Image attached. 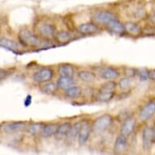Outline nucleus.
Wrapping results in <instances>:
<instances>
[{
  "instance_id": "7c9ffc66",
  "label": "nucleus",
  "mask_w": 155,
  "mask_h": 155,
  "mask_svg": "<svg viewBox=\"0 0 155 155\" xmlns=\"http://www.w3.org/2000/svg\"><path fill=\"white\" fill-rule=\"evenodd\" d=\"M138 69H136L134 68H130V67H125L124 68V73L127 77L129 78H133L137 75Z\"/></svg>"
},
{
  "instance_id": "aec40b11",
  "label": "nucleus",
  "mask_w": 155,
  "mask_h": 155,
  "mask_svg": "<svg viewBox=\"0 0 155 155\" xmlns=\"http://www.w3.org/2000/svg\"><path fill=\"white\" fill-rule=\"evenodd\" d=\"M57 85L59 87V89L62 90H66L71 86L74 85L75 81H74L72 76H59V77L57 79Z\"/></svg>"
},
{
  "instance_id": "39448f33",
  "label": "nucleus",
  "mask_w": 155,
  "mask_h": 155,
  "mask_svg": "<svg viewBox=\"0 0 155 155\" xmlns=\"http://www.w3.org/2000/svg\"><path fill=\"white\" fill-rule=\"evenodd\" d=\"M142 145L145 150H150L155 141V128L147 126L142 131Z\"/></svg>"
},
{
  "instance_id": "72a5a7b5",
  "label": "nucleus",
  "mask_w": 155,
  "mask_h": 155,
  "mask_svg": "<svg viewBox=\"0 0 155 155\" xmlns=\"http://www.w3.org/2000/svg\"><path fill=\"white\" fill-rule=\"evenodd\" d=\"M150 21H151V22H152L153 25H155V15H153L152 17L150 18Z\"/></svg>"
},
{
  "instance_id": "1a4fd4ad",
  "label": "nucleus",
  "mask_w": 155,
  "mask_h": 155,
  "mask_svg": "<svg viewBox=\"0 0 155 155\" xmlns=\"http://www.w3.org/2000/svg\"><path fill=\"white\" fill-rule=\"evenodd\" d=\"M92 126H90L89 123L86 121H83L81 124V127L79 132V135H78V143L80 145H84L87 143V141L89 140V137H90V133L92 131Z\"/></svg>"
},
{
  "instance_id": "ddd939ff",
  "label": "nucleus",
  "mask_w": 155,
  "mask_h": 155,
  "mask_svg": "<svg viewBox=\"0 0 155 155\" xmlns=\"http://www.w3.org/2000/svg\"><path fill=\"white\" fill-rule=\"evenodd\" d=\"M71 124L69 122H65L63 124L58 125L57 130H56L55 134H54V138L57 140H62L65 139L67 137V135L68 133L69 130L71 127Z\"/></svg>"
},
{
  "instance_id": "4468645a",
  "label": "nucleus",
  "mask_w": 155,
  "mask_h": 155,
  "mask_svg": "<svg viewBox=\"0 0 155 155\" xmlns=\"http://www.w3.org/2000/svg\"><path fill=\"white\" fill-rule=\"evenodd\" d=\"M77 78L83 83L91 84L97 79V75L95 72L88 70H81L77 72Z\"/></svg>"
},
{
  "instance_id": "4be33fe9",
  "label": "nucleus",
  "mask_w": 155,
  "mask_h": 155,
  "mask_svg": "<svg viewBox=\"0 0 155 155\" xmlns=\"http://www.w3.org/2000/svg\"><path fill=\"white\" fill-rule=\"evenodd\" d=\"M114 95H115L114 91L107 92L99 89L95 94V100L98 102H108L114 98Z\"/></svg>"
},
{
  "instance_id": "f3484780",
  "label": "nucleus",
  "mask_w": 155,
  "mask_h": 155,
  "mask_svg": "<svg viewBox=\"0 0 155 155\" xmlns=\"http://www.w3.org/2000/svg\"><path fill=\"white\" fill-rule=\"evenodd\" d=\"M99 30V27L94 22H87L81 24L77 27V31L82 34H91Z\"/></svg>"
},
{
  "instance_id": "9d476101",
  "label": "nucleus",
  "mask_w": 155,
  "mask_h": 155,
  "mask_svg": "<svg viewBox=\"0 0 155 155\" xmlns=\"http://www.w3.org/2000/svg\"><path fill=\"white\" fill-rule=\"evenodd\" d=\"M136 124H137L136 119L133 116H130L124 121H123L120 127V133L125 135L126 137H129L134 132Z\"/></svg>"
},
{
  "instance_id": "2f4dec72",
  "label": "nucleus",
  "mask_w": 155,
  "mask_h": 155,
  "mask_svg": "<svg viewBox=\"0 0 155 155\" xmlns=\"http://www.w3.org/2000/svg\"><path fill=\"white\" fill-rule=\"evenodd\" d=\"M32 99H33V97H32V95L28 94V95L26 96L25 98V101H24V105H25V107H29V106L31 105V103H32Z\"/></svg>"
},
{
  "instance_id": "f03ea898",
  "label": "nucleus",
  "mask_w": 155,
  "mask_h": 155,
  "mask_svg": "<svg viewBox=\"0 0 155 155\" xmlns=\"http://www.w3.org/2000/svg\"><path fill=\"white\" fill-rule=\"evenodd\" d=\"M112 122L113 117L110 114H102L94 120L92 124V129L95 133H102L109 128Z\"/></svg>"
},
{
  "instance_id": "bb28decb",
  "label": "nucleus",
  "mask_w": 155,
  "mask_h": 155,
  "mask_svg": "<svg viewBox=\"0 0 155 155\" xmlns=\"http://www.w3.org/2000/svg\"><path fill=\"white\" fill-rule=\"evenodd\" d=\"M43 125L42 123L40 122L32 123L28 125V127L26 128V132L30 135H37L38 133H41Z\"/></svg>"
},
{
  "instance_id": "a878e982",
  "label": "nucleus",
  "mask_w": 155,
  "mask_h": 155,
  "mask_svg": "<svg viewBox=\"0 0 155 155\" xmlns=\"http://www.w3.org/2000/svg\"><path fill=\"white\" fill-rule=\"evenodd\" d=\"M54 38H55L56 41L59 42V44H66L71 40V33H68V32L62 30L56 33V35Z\"/></svg>"
},
{
  "instance_id": "5701e85b",
  "label": "nucleus",
  "mask_w": 155,
  "mask_h": 155,
  "mask_svg": "<svg viewBox=\"0 0 155 155\" xmlns=\"http://www.w3.org/2000/svg\"><path fill=\"white\" fill-rule=\"evenodd\" d=\"M57 127H58V124H52V123L45 124L41 129V137L44 138H49L52 136H54Z\"/></svg>"
},
{
  "instance_id": "2eb2a0df",
  "label": "nucleus",
  "mask_w": 155,
  "mask_h": 155,
  "mask_svg": "<svg viewBox=\"0 0 155 155\" xmlns=\"http://www.w3.org/2000/svg\"><path fill=\"white\" fill-rule=\"evenodd\" d=\"M107 27L111 33L117 34V35H123L126 32L124 25L121 23L118 19H115L111 22H110L107 25Z\"/></svg>"
},
{
  "instance_id": "cd10ccee",
  "label": "nucleus",
  "mask_w": 155,
  "mask_h": 155,
  "mask_svg": "<svg viewBox=\"0 0 155 155\" xmlns=\"http://www.w3.org/2000/svg\"><path fill=\"white\" fill-rule=\"evenodd\" d=\"M117 87V83L113 81V80H108L107 81L101 84L100 87V90L102 91H107V92H112L114 91Z\"/></svg>"
},
{
  "instance_id": "7ed1b4c3",
  "label": "nucleus",
  "mask_w": 155,
  "mask_h": 155,
  "mask_svg": "<svg viewBox=\"0 0 155 155\" xmlns=\"http://www.w3.org/2000/svg\"><path fill=\"white\" fill-rule=\"evenodd\" d=\"M54 70L49 67H43L36 71L33 75V80L36 83L43 84L51 81L54 77Z\"/></svg>"
},
{
  "instance_id": "423d86ee",
  "label": "nucleus",
  "mask_w": 155,
  "mask_h": 155,
  "mask_svg": "<svg viewBox=\"0 0 155 155\" xmlns=\"http://www.w3.org/2000/svg\"><path fill=\"white\" fill-rule=\"evenodd\" d=\"M93 19L96 23L107 26L110 22H111L112 21H114L117 18H116V15L111 12H109V11H99V12H97L94 14Z\"/></svg>"
},
{
  "instance_id": "dca6fc26",
  "label": "nucleus",
  "mask_w": 155,
  "mask_h": 155,
  "mask_svg": "<svg viewBox=\"0 0 155 155\" xmlns=\"http://www.w3.org/2000/svg\"><path fill=\"white\" fill-rule=\"evenodd\" d=\"M0 46H2L3 48L10 51L13 52L14 54H20V51H19V44L16 41L8 39L6 38H2L0 40Z\"/></svg>"
},
{
  "instance_id": "c756f323",
  "label": "nucleus",
  "mask_w": 155,
  "mask_h": 155,
  "mask_svg": "<svg viewBox=\"0 0 155 155\" xmlns=\"http://www.w3.org/2000/svg\"><path fill=\"white\" fill-rule=\"evenodd\" d=\"M149 71L150 70L145 68H142L138 69L137 76H139V79L140 81H146L148 80H150L149 77Z\"/></svg>"
},
{
  "instance_id": "a211bd4d",
  "label": "nucleus",
  "mask_w": 155,
  "mask_h": 155,
  "mask_svg": "<svg viewBox=\"0 0 155 155\" xmlns=\"http://www.w3.org/2000/svg\"><path fill=\"white\" fill-rule=\"evenodd\" d=\"M75 72H76V68L71 64L63 63V64H59L58 66V74L59 76L73 77Z\"/></svg>"
},
{
  "instance_id": "9b49d317",
  "label": "nucleus",
  "mask_w": 155,
  "mask_h": 155,
  "mask_svg": "<svg viewBox=\"0 0 155 155\" xmlns=\"http://www.w3.org/2000/svg\"><path fill=\"white\" fill-rule=\"evenodd\" d=\"M120 73L117 68H115L114 67L107 66L103 67L99 71L100 77L103 80H114L117 79L120 76Z\"/></svg>"
},
{
  "instance_id": "6ab92c4d",
  "label": "nucleus",
  "mask_w": 155,
  "mask_h": 155,
  "mask_svg": "<svg viewBox=\"0 0 155 155\" xmlns=\"http://www.w3.org/2000/svg\"><path fill=\"white\" fill-rule=\"evenodd\" d=\"M82 122H76L74 124L71 125V128L69 130L68 133L67 135L65 140L66 142L68 144H71V142H73L74 140H76V137H78V135H79V132L81 127Z\"/></svg>"
},
{
  "instance_id": "20e7f679",
  "label": "nucleus",
  "mask_w": 155,
  "mask_h": 155,
  "mask_svg": "<svg viewBox=\"0 0 155 155\" xmlns=\"http://www.w3.org/2000/svg\"><path fill=\"white\" fill-rule=\"evenodd\" d=\"M155 114V100H150L140 108L138 117L142 122L150 120Z\"/></svg>"
},
{
  "instance_id": "f257e3e1",
  "label": "nucleus",
  "mask_w": 155,
  "mask_h": 155,
  "mask_svg": "<svg viewBox=\"0 0 155 155\" xmlns=\"http://www.w3.org/2000/svg\"><path fill=\"white\" fill-rule=\"evenodd\" d=\"M18 38L20 43L25 47H35V48H41V47H47L51 43L48 41H44L39 36L36 35L27 28H23L20 31L18 34Z\"/></svg>"
},
{
  "instance_id": "c85d7f7f",
  "label": "nucleus",
  "mask_w": 155,
  "mask_h": 155,
  "mask_svg": "<svg viewBox=\"0 0 155 155\" xmlns=\"http://www.w3.org/2000/svg\"><path fill=\"white\" fill-rule=\"evenodd\" d=\"M118 84H119L120 89H122L123 91H127L132 87V78L126 76L124 78L120 79V81L118 82Z\"/></svg>"
},
{
  "instance_id": "6e6552de",
  "label": "nucleus",
  "mask_w": 155,
  "mask_h": 155,
  "mask_svg": "<svg viewBox=\"0 0 155 155\" xmlns=\"http://www.w3.org/2000/svg\"><path fill=\"white\" fill-rule=\"evenodd\" d=\"M28 124L23 121H15V122L8 123L3 125V130L6 133H17L26 130Z\"/></svg>"
},
{
  "instance_id": "0eeeda50",
  "label": "nucleus",
  "mask_w": 155,
  "mask_h": 155,
  "mask_svg": "<svg viewBox=\"0 0 155 155\" xmlns=\"http://www.w3.org/2000/svg\"><path fill=\"white\" fill-rule=\"evenodd\" d=\"M38 32L39 35L42 38L51 39L55 37L56 35V28L55 27L51 24L42 22L39 24L38 26Z\"/></svg>"
},
{
  "instance_id": "393cba45",
  "label": "nucleus",
  "mask_w": 155,
  "mask_h": 155,
  "mask_svg": "<svg viewBox=\"0 0 155 155\" xmlns=\"http://www.w3.org/2000/svg\"><path fill=\"white\" fill-rule=\"evenodd\" d=\"M124 26L126 32L129 33L130 35L138 36L142 32L141 27L135 22H127L125 23Z\"/></svg>"
},
{
  "instance_id": "473e14b6",
  "label": "nucleus",
  "mask_w": 155,
  "mask_h": 155,
  "mask_svg": "<svg viewBox=\"0 0 155 155\" xmlns=\"http://www.w3.org/2000/svg\"><path fill=\"white\" fill-rule=\"evenodd\" d=\"M149 77L151 81H155V69L150 70L149 71Z\"/></svg>"
},
{
  "instance_id": "412c9836",
  "label": "nucleus",
  "mask_w": 155,
  "mask_h": 155,
  "mask_svg": "<svg viewBox=\"0 0 155 155\" xmlns=\"http://www.w3.org/2000/svg\"><path fill=\"white\" fill-rule=\"evenodd\" d=\"M82 94H83V90L81 87L77 86V85H72L68 89H66L64 92V95L67 98L71 100L79 98L82 95Z\"/></svg>"
},
{
  "instance_id": "b1692460",
  "label": "nucleus",
  "mask_w": 155,
  "mask_h": 155,
  "mask_svg": "<svg viewBox=\"0 0 155 155\" xmlns=\"http://www.w3.org/2000/svg\"><path fill=\"white\" fill-rule=\"evenodd\" d=\"M59 89V87L57 85V83H54V82H46L43 83L40 86V90H41L43 94H47V95H51V94H55L57 90Z\"/></svg>"
},
{
  "instance_id": "f8f14e48",
  "label": "nucleus",
  "mask_w": 155,
  "mask_h": 155,
  "mask_svg": "<svg viewBox=\"0 0 155 155\" xmlns=\"http://www.w3.org/2000/svg\"><path fill=\"white\" fill-rule=\"evenodd\" d=\"M127 137L125 135L120 133L117 136L115 139L114 145V153H122L127 150Z\"/></svg>"
}]
</instances>
